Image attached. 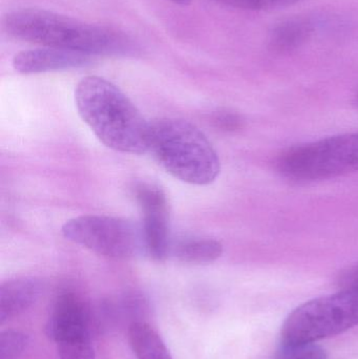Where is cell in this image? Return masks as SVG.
<instances>
[{
    "label": "cell",
    "instance_id": "cell-1",
    "mask_svg": "<svg viewBox=\"0 0 358 359\" xmlns=\"http://www.w3.org/2000/svg\"><path fill=\"white\" fill-rule=\"evenodd\" d=\"M78 114L109 149L143 155L149 149L151 123L119 88L98 76L83 78L76 86Z\"/></svg>",
    "mask_w": 358,
    "mask_h": 359
},
{
    "label": "cell",
    "instance_id": "cell-2",
    "mask_svg": "<svg viewBox=\"0 0 358 359\" xmlns=\"http://www.w3.org/2000/svg\"><path fill=\"white\" fill-rule=\"evenodd\" d=\"M4 27L17 39L90 56H132L139 50L132 39L117 29L38 8L8 13L4 16Z\"/></svg>",
    "mask_w": 358,
    "mask_h": 359
},
{
    "label": "cell",
    "instance_id": "cell-3",
    "mask_svg": "<svg viewBox=\"0 0 358 359\" xmlns=\"http://www.w3.org/2000/svg\"><path fill=\"white\" fill-rule=\"evenodd\" d=\"M149 151L168 174L191 185H209L220 175V158L214 145L202 130L184 120L151 123Z\"/></svg>",
    "mask_w": 358,
    "mask_h": 359
},
{
    "label": "cell",
    "instance_id": "cell-4",
    "mask_svg": "<svg viewBox=\"0 0 358 359\" xmlns=\"http://www.w3.org/2000/svg\"><path fill=\"white\" fill-rule=\"evenodd\" d=\"M284 178L298 183L358 172V133L338 135L288 149L277 160Z\"/></svg>",
    "mask_w": 358,
    "mask_h": 359
},
{
    "label": "cell",
    "instance_id": "cell-5",
    "mask_svg": "<svg viewBox=\"0 0 358 359\" xmlns=\"http://www.w3.org/2000/svg\"><path fill=\"white\" fill-rule=\"evenodd\" d=\"M357 326L358 288H340L296 308L284 323L282 344L317 343Z\"/></svg>",
    "mask_w": 358,
    "mask_h": 359
},
{
    "label": "cell",
    "instance_id": "cell-6",
    "mask_svg": "<svg viewBox=\"0 0 358 359\" xmlns=\"http://www.w3.org/2000/svg\"><path fill=\"white\" fill-rule=\"evenodd\" d=\"M61 231L67 240L109 259H130L144 249L141 229L119 217L80 215L67 221Z\"/></svg>",
    "mask_w": 358,
    "mask_h": 359
},
{
    "label": "cell",
    "instance_id": "cell-7",
    "mask_svg": "<svg viewBox=\"0 0 358 359\" xmlns=\"http://www.w3.org/2000/svg\"><path fill=\"white\" fill-rule=\"evenodd\" d=\"M48 334L60 359H97L90 337L88 310L73 294L61 295L48 318Z\"/></svg>",
    "mask_w": 358,
    "mask_h": 359
},
{
    "label": "cell",
    "instance_id": "cell-8",
    "mask_svg": "<svg viewBox=\"0 0 358 359\" xmlns=\"http://www.w3.org/2000/svg\"><path fill=\"white\" fill-rule=\"evenodd\" d=\"M136 198L142 213L144 250L151 259L162 262L172 251L170 209L167 198L161 188L149 184L137 187Z\"/></svg>",
    "mask_w": 358,
    "mask_h": 359
},
{
    "label": "cell",
    "instance_id": "cell-9",
    "mask_svg": "<svg viewBox=\"0 0 358 359\" xmlns=\"http://www.w3.org/2000/svg\"><path fill=\"white\" fill-rule=\"evenodd\" d=\"M90 63L92 56L85 53L50 46L23 50L13 58L15 71L25 75L78 69Z\"/></svg>",
    "mask_w": 358,
    "mask_h": 359
},
{
    "label": "cell",
    "instance_id": "cell-10",
    "mask_svg": "<svg viewBox=\"0 0 358 359\" xmlns=\"http://www.w3.org/2000/svg\"><path fill=\"white\" fill-rule=\"evenodd\" d=\"M42 283L38 278L22 276L0 285V324L27 311L39 299Z\"/></svg>",
    "mask_w": 358,
    "mask_h": 359
},
{
    "label": "cell",
    "instance_id": "cell-11",
    "mask_svg": "<svg viewBox=\"0 0 358 359\" xmlns=\"http://www.w3.org/2000/svg\"><path fill=\"white\" fill-rule=\"evenodd\" d=\"M315 31L308 18H292L277 25L269 37V48L277 53H289L306 43Z\"/></svg>",
    "mask_w": 358,
    "mask_h": 359
},
{
    "label": "cell",
    "instance_id": "cell-12",
    "mask_svg": "<svg viewBox=\"0 0 358 359\" xmlns=\"http://www.w3.org/2000/svg\"><path fill=\"white\" fill-rule=\"evenodd\" d=\"M172 257L182 263L204 265L216 261L223 253V245L210 238H188L172 247Z\"/></svg>",
    "mask_w": 358,
    "mask_h": 359
},
{
    "label": "cell",
    "instance_id": "cell-13",
    "mask_svg": "<svg viewBox=\"0 0 358 359\" xmlns=\"http://www.w3.org/2000/svg\"><path fill=\"white\" fill-rule=\"evenodd\" d=\"M128 339L137 359H174L161 337L146 323L132 324Z\"/></svg>",
    "mask_w": 358,
    "mask_h": 359
},
{
    "label": "cell",
    "instance_id": "cell-14",
    "mask_svg": "<svg viewBox=\"0 0 358 359\" xmlns=\"http://www.w3.org/2000/svg\"><path fill=\"white\" fill-rule=\"evenodd\" d=\"M29 345V337L18 330H6L0 335V359H18Z\"/></svg>",
    "mask_w": 358,
    "mask_h": 359
},
{
    "label": "cell",
    "instance_id": "cell-15",
    "mask_svg": "<svg viewBox=\"0 0 358 359\" xmlns=\"http://www.w3.org/2000/svg\"><path fill=\"white\" fill-rule=\"evenodd\" d=\"M275 359H328L323 348L315 343L286 345L277 350Z\"/></svg>",
    "mask_w": 358,
    "mask_h": 359
},
{
    "label": "cell",
    "instance_id": "cell-16",
    "mask_svg": "<svg viewBox=\"0 0 358 359\" xmlns=\"http://www.w3.org/2000/svg\"><path fill=\"white\" fill-rule=\"evenodd\" d=\"M338 284L340 288H358V262L338 274Z\"/></svg>",
    "mask_w": 358,
    "mask_h": 359
},
{
    "label": "cell",
    "instance_id": "cell-17",
    "mask_svg": "<svg viewBox=\"0 0 358 359\" xmlns=\"http://www.w3.org/2000/svg\"><path fill=\"white\" fill-rule=\"evenodd\" d=\"M216 1L233 8H243V10H265L263 0H216Z\"/></svg>",
    "mask_w": 358,
    "mask_h": 359
},
{
    "label": "cell",
    "instance_id": "cell-18",
    "mask_svg": "<svg viewBox=\"0 0 358 359\" xmlns=\"http://www.w3.org/2000/svg\"><path fill=\"white\" fill-rule=\"evenodd\" d=\"M300 0H263L264 2L265 10L267 8H281V6H291L296 4Z\"/></svg>",
    "mask_w": 358,
    "mask_h": 359
},
{
    "label": "cell",
    "instance_id": "cell-19",
    "mask_svg": "<svg viewBox=\"0 0 358 359\" xmlns=\"http://www.w3.org/2000/svg\"><path fill=\"white\" fill-rule=\"evenodd\" d=\"M172 4H178V6H186L191 4V0H170Z\"/></svg>",
    "mask_w": 358,
    "mask_h": 359
},
{
    "label": "cell",
    "instance_id": "cell-20",
    "mask_svg": "<svg viewBox=\"0 0 358 359\" xmlns=\"http://www.w3.org/2000/svg\"><path fill=\"white\" fill-rule=\"evenodd\" d=\"M355 102H357L358 107V94L357 95V97H355Z\"/></svg>",
    "mask_w": 358,
    "mask_h": 359
}]
</instances>
